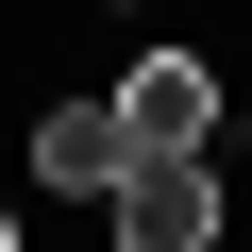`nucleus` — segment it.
Instances as JSON below:
<instances>
[{"mask_svg": "<svg viewBox=\"0 0 252 252\" xmlns=\"http://www.w3.org/2000/svg\"><path fill=\"white\" fill-rule=\"evenodd\" d=\"M101 219H118V252H219V168L202 152H135L101 185Z\"/></svg>", "mask_w": 252, "mask_h": 252, "instance_id": "f257e3e1", "label": "nucleus"}, {"mask_svg": "<svg viewBox=\"0 0 252 252\" xmlns=\"http://www.w3.org/2000/svg\"><path fill=\"white\" fill-rule=\"evenodd\" d=\"M118 135H135V152H202L219 135V67L202 51H135V67H118Z\"/></svg>", "mask_w": 252, "mask_h": 252, "instance_id": "f03ea898", "label": "nucleus"}, {"mask_svg": "<svg viewBox=\"0 0 252 252\" xmlns=\"http://www.w3.org/2000/svg\"><path fill=\"white\" fill-rule=\"evenodd\" d=\"M118 168H135V135H118V101H51V118H34V185H67V202H101Z\"/></svg>", "mask_w": 252, "mask_h": 252, "instance_id": "7ed1b4c3", "label": "nucleus"}, {"mask_svg": "<svg viewBox=\"0 0 252 252\" xmlns=\"http://www.w3.org/2000/svg\"><path fill=\"white\" fill-rule=\"evenodd\" d=\"M0 252H17V202H0Z\"/></svg>", "mask_w": 252, "mask_h": 252, "instance_id": "20e7f679", "label": "nucleus"}]
</instances>
